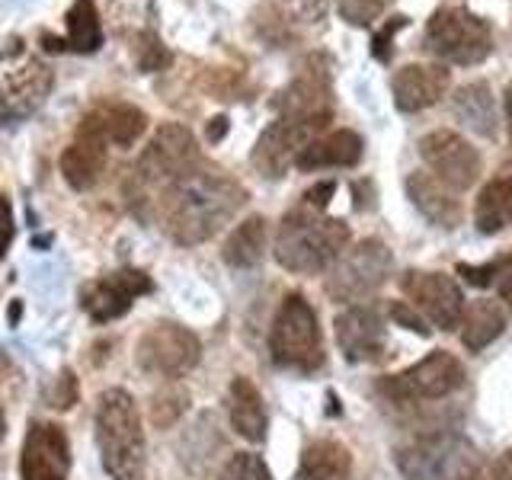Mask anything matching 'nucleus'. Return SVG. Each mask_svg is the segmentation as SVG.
<instances>
[{
	"label": "nucleus",
	"instance_id": "obj_1",
	"mask_svg": "<svg viewBox=\"0 0 512 480\" xmlns=\"http://www.w3.org/2000/svg\"><path fill=\"white\" fill-rule=\"evenodd\" d=\"M247 202V192L237 180L224 176L215 167H196L176 183L164 189L160 199V221L176 244L192 247L215 237L228 224L240 205Z\"/></svg>",
	"mask_w": 512,
	"mask_h": 480
},
{
	"label": "nucleus",
	"instance_id": "obj_2",
	"mask_svg": "<svg viewBox=\"0 0 512 480\" xmlns=\"http://www.w3.org/2000/svg\"><path fill=\"white\" fill-rule=\"evenodd\" d=\"M96 445L109 480H144V426L135 397L122 388H109L96 404Z\"/></svg>",
	"mask_w": 512,
	"mask_h": 480
},
{
	"label": "nucleus",
	"instance_id": "obj_3",
	"mask_svg": "<svg viewBox=\"0 0 512 480\" xmlns=\"http://www.w3.org/2000/svg\"><path fill=\"white\" fill-rule=\"evenodd\" d=\"M349 244V228L340 218H324L308 208L288 212L279 224L276 260L298 276L330 269Z\"/></svg>",
	"mask_w": 512,
	"mask_h": 480
},
{
	"label": "nucleus",
	"instance_id": "obj_4",
	"mask_svg": "<svg viewBox=\"0 0 512 480\" xmlns=\"http://www.w3.org/2000/svg\"><path fill=\"white\" fill-rule=\"evenodd\" d=\"M269 349L272 359L282 368H298V372H311L324 362V340H320L317 314L308 304V298L292 292L285 295L276 317H272L269 330Z\"/></svg>",
	"mask_w": 512,
	"mask_h": 480
},
{
	"label": "nucleus",
	"instance_id": "obj_5",
	"mask_svg": "<svg viewBox=\"0 0 512 480\" xmlns=\"http://www.w3.org/2000/svg\"><path fill=\"white\" fill-rule=\"evenodd\" d=\"M394 256L388 250V244L368 237L359 240L356 247L343 250V256L327 269V295L340 304H356L365 301L368 295H375L384 285V279L391 276Z\"/></svg>",
	"mask_w": 512,
	"mask_h": 480
},
{
	"label": "nucleus",
	"instance_id": "obj_6",
	"mask_svg": "<svg viewBox=\"0 0 512 480\" xmlns=\"http://www.w3.org/2000/svg\"><path fill=\"white\" fill-rule=\"evenodd\" d=\"M426 48L448 64H477L493 52V32L471 10L442 7L426 26Z\"/></svg>",
	"mask_w": 512,
	"mask_h": 480
},
{
	"label": "nucleus",
	"instance_id": "obj_7",
	"mask_svg": "<svg viewBox=\"0 0 512 480\" xmlns=\"http://www.w3.org/2000/svg\"><path fill=\"white\" fill-rule=\"evenodd\" d=\"M202 164L199 160V144L192 138V132L180 122L160 125L154 138L148 141V148L141 151L135 164V180L141 189L151 186H170L189 170H196Z\"/></svg>",
	"mask_w": 512,
	"mask_h": 480
},
{
	"label": "nucleus",
	"instance_id": "obj_8",
	"mask_svg": "<svg viewBox=\"0 0 512 480\" xmlns=\"http://www.w3.org/2000/svg\"><path fill=\"white\" fill-rule=\"evenodd\" d=\"M397 468L404 480H461L474 471L471 445L439 432V436H420L397 452Z\"/></svg>",
	"mask_w": 512,
	"mask_h": 480
},
{
	"label": "nucleus",
	"instance_id": "obj_9",
	"mask_svg": "<svg viewBox=\"0 0 512 480\" xmlns=\"http://www.w3.org/2000/svg\"><path fill=\"white\" fill-rule=\"evenodd\" d=\"M464 384V368L452 352L436 349L426 359H420L407 372H397L378 384L384 397L397 400V404H420V400H442L455 394Z\"/></svg>",
	"mask_w": 512,
	"mask_h": 480
},
{
	"label": "nucleus",
	"instance_id": "obj_10",
	"mask_svg": "<svg viewBox=\"0 0 512 480\" xmlns=\"http://www.w3.org/2000/svg\"><path fill=\"white\" fill-rule=\"evenodd\" d=\"M199 336L186 330L183 324H173V320H157L148 330L141 333L138 340V365L148 375H160V378H183L186 372H192L199 362Z\"/></svg>",
	"mask_w": 512,
	"mask_h": 480
},
{
	"label": "nucleus",
	"instance_id": "obj_11",
	"mask_svg": "<svg viewBox=\"0 0 512 480\" xmlns=\"http://www.w3.org/2000/svg\"><path fill=\"white\" fill-rule=\"evenodd\" d=\"M330 119H308V116H279L266 132L260 135L253 148V164L263 176L276 180L295 164L298 154L308 148L317 135L324 132Z\"/></svg>",
	"mask_w": 512,
	"mask_h": 480
},
{
	"label": "nucleus",
	"instance_id": "obj_12",
	"mask_svg": "<svg viewBox=\"0 0 512 480\" xmlns=\"http://www.w3.org/2000/svg\"><path fill=\"white\" fill-rule=\"evenodd\" d=\"M400 288L410 298V304L420 311L432 327L439 330H455L464 317V295L452 276L445 272H426V269H410L404 279H400Z\"/></svg>",
	"mask_w": 512,
	"mask_h": 480
},
{
	"label": "nucleus",
	"instance_id": "obj_13",
	"mask_svg": "<svg viewBox=\"0 0 512 480\" xmlns=\"http://www.w3.org/2000/svg\"><path fill=\"white\" fill-rule=\"evenodd\" d=\"M55 77L39 58L29 52H20L16 42L10 39L4 48V109L7 119L29 116L32 109L42 106V100L52 90Z\"/></svg>",
	"mask_w": 512,
	"mask_h": 480
},
{
	"label": "nucleus",
	"instance_id": "obj_14",
	"mask_svg": "<svg viewBox=\"0 0 512 480\" xmlns=\"http://www.w3.org/2000/svg\"><path fill=\"white\" fill-rule=\"evenodd\" d=\"M106 144H109V135H106L103 116H100V109H93L84 116V122L77 125L74 141L61 154L64 183L77 192L93 189L106 167Z\"/></svg>",
	"mask_w": 512,
	"mask_h": 480
},
{
	"label": "nucleus",
	"instance_id": "obj_15",
	"mask_svg": "<svg viewBox=\"0 0 512 480\" xmlns=\"http://www.w3.org/2000/svg\"><path fill=\"white\" fill-rule=\"evenodd\" d=\"M426 167L452 189H468L480 176V154L455 132H429L420 141Z\"/></svg>",
	"mask_w": 512,
	"mask_h": 480
},
{
	"label": "nucleus",
	"instance_id": "obj_16",
	"mask_svg": "<svg viewBox=\"0 0 512 480\" xmlns=\"http://www.w3.org/2000/svg\"><path fill=\"white\" fill-rule=\"evenodd\" d=\"M276 109L282 116H308V119H333V90H330V68L324 58H308L301 64L298 77L288 84Z\"/></svg>",
	"mask_w": 512,
	"mask_h": 480
},
{
	"label": "nucleus",
	"instance_id": "obj_17",
	"mask_svg": "<svg viewBox=\"0 0 512 480\" xmlns=\"http://www.w3.org/2000/svg\"><path fill=\"white\" fill-rule=\"evenodd\" d=\"M71 468L68 436L58 423H36L26 432L20 471L23 480H64Z\"/></svg>",
	"mask_w": 512,
	"mask_h": 480
},
{
	"label": "nucleus",
	"instance_id": "obj_18",
	"mask_svg": "<svg viewBox=\"0 0 512 480\" xmlns=\"http://www.w3.org/2000/svg\"><path fill=\"white\" fill-rule=\"evenodd\" d=\"M148 292H151V279L141 269H119L84 288V308L96 324H106V320L122 317L138 295Z\"/></svg>",
	"mask_w": 512,
	"mask_h": 480
},
{
	"label": "nucleus",
	"instance_id": "obj_19",
	"mask_svg": "<svg viewBox=\"0 0 512 480\" xmlns=\"http://www.w3.org/2000/svg\"><path fill=\"white\" fill-rule=\"evenodd\" d=\"M336 343L349 362H375L381 359L388 336H384V320L368 304H352L336 317Z\"/></svg>",
	"mask_w": 512,
	"mask_h": 480
},
{
	"label": "nucleus",
	"instance_id": "obj_20",
	"mask_svg": "<svg viewBox=\"0 0 512 480\" xmlns=\"http://www.w3.org/2000/svg\"><path fill=\"white\" fill-rule=\"evenodd\" d=\"M448 90V71L442 64H407L391 80L394 106L400 112H420L439 103Z\"/></svg>",
	"mask_w": 512,
	"mask_h": 480
},
{
	"label": "nucleus",
	"instance_id": "obj_21",
	"mask_svg": "<svg viewBox=\"0 0 512 480\" xmlns=\"http://www.w3.org/2000/svg\"><path fill=\"white\" fill-rule=\"evenodd\" d=\"M407 196L410 202L416 205V212H420L426 221L439 224V228H455L461 224V202L455 199V189L442 183L436 173H413L407 180Z\"/></svg>",
	"mask_w": 512,
	"mask_h": 480
},
{
	"label": "nucleus",
	"instance_id": "obj_22",
	"mask_svg": "<svg viewBox=\"0 0 512 480\" xmlns=\"http://www.w3.org/2000/svg\"><path fill=\"white\" fill-rule=\"evenodd\" d=\"M228 420L234 432L247 442H263L266 439V410L260 391L253 388L250 378H234L228 388Z\"/></svg>",
	"mask_w": 512,
	"mask_h": 480
},
{
	"label": "nucleus",
	"instance_id": "obj_23",
	"mask_svg": "<svg viewBox=\"0 0 512 480\" xmlns=\"http://www.w3.org/2000/svg\"><path fill=\"white\" fill-rule=\"evenodd\" d=\"M362 160V138L349 128H340L327 138H317L304 148L295 160L298 170H317V167H356Z\"/></svg>",
	"mask_w": 512,
	"mask_h": 480
},
{
	"label": "nucleus",
	"instance_id": "obj_24",
	"mask_svg": "<svg viewBox=\"0 0 512 480\" xmlns=\"http://www.w3.org/2000/svg\"><path fill=\"white\" fill-rule=\"evenodd\" d=\"M474 224L480 234H500L512 224V176L487 183L474 205Z\"/></svg>",
	"mask_w": 512,
	"mask_h": 480
},
{
	"label": "nucleus",
	"instance_id": "obj_25",
	"mask_svg": "<svg viewBox=\"0 0 512 480\" xmlns=\"http://www.w3.org/2000/svg\"><path fill=\"white\" fill-rule=\"evenodd\" d=\"M349 464L352 458L346 452V445L320 439L304 448L295 480H343L349 474Z\"/></svg>",
	"mask_w": 512,
	"mask_h": 480
},
{
	"label": "nucleus",
	"instance_id": "obj_26",
	"mask_svg": "<svg viewBox=\"0 0 512 480\" xmlns=\"http://www.w3.org/2000/svg\"><path fill=\"white\" fill-rule=\"evenodd\" d=\"M461 343L471 352L487 349L506 327V314L496 301H471L461 317Z\"/></svg>",
	"mask_w": 512,
	"mask_h": 480
},
{
	"label": "nucleus",
	"instance_id": "obj_27",
	"mask_svg": "<svg viewBox=\"0 0 512 480\" xmlns=\"http://www.w3.org/2000/svg\"><path fill=\"white\" fill-rule=\"evenodd\" d=\"M266 250V218H247L244 224H237L231 237L224 240V263L234 269H250L263 260Z\"/></svg>",
	"mask_w": 512,
	"mask_h": 480
},
{
	"label": "nucleus",
	"instance_id": "obj_28",
	"mask_svg": "<svg viewBox=\"0 0 512 480\" xmlns=\"http://www.w3.org/2000/svg\"><path fill=\"white\" fill-rule=\"evenodd\" d=\"M455 116L477 135H496V106L487 84H468L455 93Z\"/></svg>",
	"mask_w": 512,
	"mask_h": 480
},
{
	"label": "nucleus",
	"instance_id": "obj_29",
	"mask_svg": "<svg viewBox=\"0 0 512 480\" xmlns=\"http://www.w3.org/2000/svg\"><path fill=\"white\" fill-rule=\"evenodd\" d=\"M100 116H103L109 141L122 144V148L135 144L144 135V128H148V116L132 103H106L100 106Z\"/></svg>",
	"mask_w": 512,
	"mask_h": 480
},
{
	"label": "nucleus",
	"instance_id": "obj_30",
	"mask_svg": "<svg viewBox=\"0 0 512 480\" xmlns=\"http://www.w3.org/2000/svg\"><path fill=\"white\" fill-rule=\"evenodd\" d=\"M103 42V26H100V10L93 0H74L68 10V45L74 52H96Z\"/></svg>",
	"mask_w": 512,
	"mask_h": 480
},
{
	"label": "nucleus",
	"instance_id": "obj_31",
	"mask_svg": "<svg viewBox=\"0 0 512 480\" xmlns=\"http://www.w3.org/2000/svg\"><path fill=\"white\" fill-rule=\"evenodd\" d=\"M132 52H135V64L144 74H154V71H164L167 64L173 61L170 48L160 42V36L154 29H144L132 39Z\"/></svg>",
	"mask_w": 512,
	"mask_h": 480
},
{
	"label": "nucleus",
	"instance_id": "obj_32",
	"mask_svg": "<svg viewBox=\"0 0 512 480\" xmlns=\"http://www.w3.org/2000/svg\"><path fill=\"white\" fill-rule=\"evenodd\" d=\"M218 480H272L269 468L263 464V458H256L250 452H234L228 458V464L221 468Z\"/></svg>",
	"mask_w": 512,
	"mask_h": 480
},
{
	"label": "nucleus",
	"instance_id": "obj_33",
	"mask_svg": "<svg viewBox=\"0 0 512 480\" xmlns=\"http://www.w3.org/2000/svg\"><path fill=\"white\" fill-rule=\"evenodd\" d=\"M391 0H336V10L349 26H368L384 13Z\"/></svg>",
	"mask_w": 512,
	"mask_h": 480
},
{
	"label": "nucleus",
	"instance_id": "obj_34",
	"mask_svg": "<svg viewBox=\"0 0 512 480\" xmlns=\"http://www.w3.org/2000/svg\"><path fill=\"white\" fill-rule=\"evenodd\" d=\"M186 410V391L180 388H170V391H160L154 397V404H151V416H154V423L157 426H170L176 423L183 416Z\"/></svg>",
	"mask_w": 512,
	"mask_h": 480
},
{
	"label": "nucleus",
	"instance_id": "obj_35",
	"mask_svg": "<svg viewBox=\"0 0 512 480\" xmlns=\"http://www.w3.org/2000/svg\"><path fill=\"white\" fill-rule=\"evenodd\" d=\"M77 394H80V388H77V378H74V372H64L55 378V384L48 388V394H45V400H48V407H55V410H68L71 404H77Z\"/></svg>",
	"mask_w": 512,
	"mask_h": 480
},
{
	"label": "nucleus",
	"instance_id": "obj_36",
	"mask_svg": "<svg viewBox=\"0 0 512 480\" xmlns=\"http://www.w3.org/2000/svg\"><path fill=\"white\" fill-rule=\"evenodd\" d=\"M391 320L394 324H400V327H407V330H413V333H420V336H429L432 333V324L429 320L413 308L410 301H391Z\"/></svg>",
	"mask_w": 512,
	"mask_h": 480
},
{
	"label": "nucleus",
	"instance_id": "obj_37",
	"mask_svg": "<svg viewBox=\"0 0 512 480\" xmlns=\"http://www.w3.org/2000/svg\"><path fill=\"white\" fill-rule=\"evenodd\" d=\"M496 263V292H500V298L506 301V308L512 311V253L500 256V260H493Z\"/></svg>",
	"mask_w": 512,
	"mask_h": 480
},
{
	"label": "nucleus",
	"instance_id": "obj_38",
	"mask_svg": "<svg viewBox=\"0 0 512 480\" xmlns=\"http://www.w3.org/2000/svg\"><path fill=\"white\" fill-rule=\"evenodd\" d=\"M458 276H464L471 285H493L496 279V263H484V266H471V263H458Z\"/></svg>",
	"mask_w": 512,
	"mask_h": 480
},
{
	"label": "nucleus",
	"instance_id": "obj_39",
	"mask_svg": "<svg viewBox=\"0 0 512 480\" xmlns=\"http://www.w3.org/2000/svg\"><path fill=\"white\" fill-rule=\"evenodd\" d=\"M400 26H404V16H394V20L375 36V48H372V52H375L378 61H388V58H391V39H394V32H397Z\"/></svg>",
	"mask_w": 512,
	"mask_h": 480
},
{
	"label": "nucleus",
	"instance_id": "obj_40",
	"mask_svg": "<svg viewBox=\"0 0 512 480\" xmlns=\"http://www.w3.org/2000/svg\"><path fill=\"white\" fill-rule=\"evenodd\" d=\"M336 192V183L333 180H324V183H314L308 192H304V202H308L314 212H320V208H327V202L333 199Z\"/></svg>",
	"mask_w": 512,
	"mask_h": 480
},
{
	"label": "nucleus",
	"instance_id": "obj_41",
	"mask_svg": "<svg viewBox=\"0 0 512 480\" xmlns=\"http://www.w3.org/2000/svg\"><path fill=\"white\" fill-rule=\"evenodd\" d=\"M490 480H512V448H506V452L493 461Z\"/></svg>",
	"mask_w": 512,
	"mask_h": 480
},
{
	"label": "nucleus",
	"instance_id": "obj_42",
	"mask_svg": "<svg viewBox=\"0 0 512 480\" xmlns=\"http://www.w3.org/2000/svg\"><path fill=\"white\" fill-rule=\"evenodd\" d=\"M228 119H224V116H215L212 122H208V132H205V138L208 141H221L224 138V132H228Z\"/></svg>",
	"mask_w": 512,
	"mask_h": 480
},
{
	"label": "nucleus",
	"instance_id": "obj_43",
	"mask_svg": "<svg viewBox=\"0 0 512 480\" xmlns=\"http://www.w3.org/2000/svg\"><path fill=\"white\" fill-rule=\"evenodd\" d=\"M506 122H509V135H512V84L506 87Z\"/></svg>",
	"mask_w": 512,
	"mask_h": 480
},
{
	"label": "nucleus",
	"instance_id": "obj_44",
	"mask_svg": "<svg viewBox=\"0 0 512 480\" xmlns=\"http://www.w3.org/2000/svg\"><path fill=\"white\" fill-rule=\"evenodd\" d=\"M16 320H20V301L10 304V324H16Z\"/></svg>",
	"mask_w": 512,
	"mask_h": 480
},
{
	"label": "nucleus",
	"instance_id": "obj_45",
	"mask_svg": "<svg viewBox=\"0 0 512 480\" xmlns=\"http://www.w3.org/2000/svg\"><path fill=\"white\" fill-rule=\"evenodd\" d=\"M461 480H480V474H477V471H471V474H464Z\"/></svg>",
	"mask_w": 512,
	"mask_h": 480
},
{
	"label": "nucleus",
	"instance_id": "obj_46",
	"mask_svg": "<svg viewBox=\"0 0 512 480\" xmlns=\"http://www.w3.org/2000/svg\"><path fill=\"white\" fill-rule=\"evenodd\" d=\"M308 4H324V0H308Z\"/></svg>",
	"mask_w": 512,
	"mask_h": 480
},
{
	"label": "nucleus",
	"instance_id": "obj_47",
	"mask_svg": "<svg viewBox=\"0 0 512 480\" xmlns=\"http://www.w3.org/2000/svg\"><path fill=\"white\" fill-rule=\"evenodd\" d=\"M343 480H346V477H343Z\"/></svg>",
	"mask_w": 512,
	"mask_h": 480
}]
</instances>
